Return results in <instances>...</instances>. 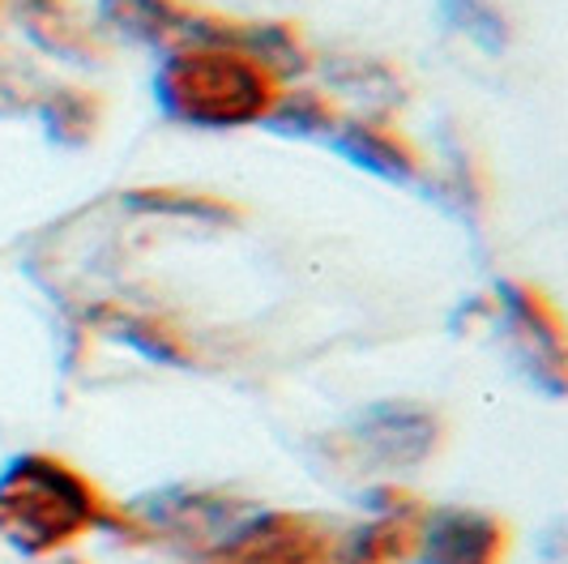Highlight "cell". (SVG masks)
Instances as JSON below:
<instances>
[{"instance_id": "8992f818", "label": "cell", "mask_w": 568, "mask_h": 564, "mask_svg": "<svg viewBox=\"0 0 568 564\" xmlns=\"http://www.w3.org/2000/svg\"><path fill=\"white\" fill-rule=\"evenodd\" d=\"M364 441L381 453L385 462H419L432 450V420L419 411H398V406H385V411H372L364 423Z\"/></svg>"}, {"instance_id": "5b68a950", "label": "cell", "mask_w": 568, "mask_h": 564, "mask_svg": "<svg viewBox=\"0 0 568 564\" xmlns=\"http://www.w3.org/2000/svg\"><path fill=\"white\" fill-rule=\"evenodd\" d=\"M22 18L48 52H60V57H90L94 52V34L82 22L73 0H22Z\"/></svg>"}, {"instance_id": "52a82bcc", "label": "cell", "mask_w": 568, "mask_h": 564, "mask_svg": "<svg viewBox=\"0 0 568 564\" xmlns=\"http://www.w3.org/2000/svg\"><path fill=\"white\" fill-rule=\"evenodd\" d=\"M338 150L342 154H351L359 168L381 171V175H389V180H398V175L410 171L406 145L394 141L389 133H381V129H372V124H351V129L338 138Z\"/></svg>"}, {"instance_id": "3957f363", "label": "cell", "mask_w": 568, "mask_h": 564, "mask_svg": "<svg viewBox=\"0 0 568 564\" xmlns=\"http://www.w3.org/2000/svg\"><path fill=\"white\" fill-rule=\"evenodd\" d=\"M103 22L138 43H163V48H189V34L197 22V9L184 0H103Z\"/></svg>"}, {"instance_id": "6da1fadb", "label": "cell", "mask_w": 568, "mask_h": 564, "mask_svg": "<svg viewBox=\"0 0 568 564\" xmlns=\"http://www.w3.org/2000/svg\"><path fill=\"white\" fill-rule=\"evenodd\" d=\"M154 90L168 115L197 129L253 124L278 103V78L248 52L223 48V43L175 48L163 60Z\"/></svg>"}, {"instance_id": "7a4b0ae2", "label": "cell", "mask_w": 568, "mask_h": 564, "mask_svg": "<svg viewBox=\"0 0 568 564\" xmlns=\"http://www.w3.org/2000/svg\"><path fill=\"white\" fill-rule=\"evenodd\" d=\"M99 522L94 492L48 457H27L0 483V535L27 552H48Z\"/></svg>"}, {"instance_id": "ba28073f", "label": "cell", "mask_w": 568, "mask_h": 564, "mask_svg": "<svg viewBox=\"0 0 568 564\" xmlns=\"http://www.w3.org/2000/svg\"><path fill=\"white\" fill-rule=\"evenodd\" d=\"M440 13L454 22L457 30H466L475 43H484L487 52L505 48V22L487 0H440Z\"/></svg>"}, {"instance_id": "277c9868", "label": "cell", "mask_w": 568, "mask_h": 564, "mask_svg": "<svg viewBox=\"0 0 568 564\" xmlns=\"http://www.w3.org/2000/svg\"><path fill=\"white\" fill-rule=\"evenodd\" d=\"M500 535L484 517L449 513L427 531V564H491Z\"/></svg>"}, {"instance_id": "9c48e42d", "label": "cell", "mask_w": 568, "mask_h": 564, "mask_svg": "<svg viewBox=\"0 0 568 564\" xmlns=\"http://www.w3.org/2000/svg\"><path fill=\"white\" fill-rule=\"evenodd\" d=\"M52 133H69V129H78V138H85V129L94 124V115H90V103H85L82 94H57L52 99Z\"/></svg>"}]
</instances>
